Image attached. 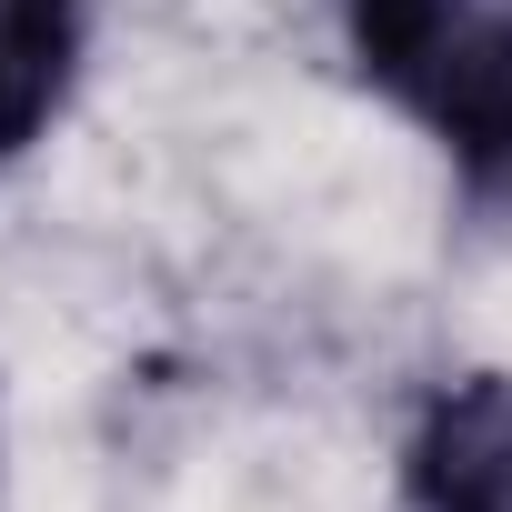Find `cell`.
I'll list each match as a JSON object with an SVG mask.
<instances>
[{"mask_svg":"<svg viewBox=\"0 0 512 512\" xmlns=\"http://www.w3.org/2000/svg\"><path fill=\"white\" fill-rule=\"evenodd\" d=\"M362 71L512 201V0H352Z\"/></svg>","mask_w":512,"mask_h":512,"instance_id":"1","label":"cell"},{"mask_svg":"<svg viewBox=\"0 0 512 512\" xmlns=\"http://www.w3.org/2000/svg\"><path fill=\"white\" fill-rule=\"evenodd\" d=\"M422 512H512V382H462L412 432Z\"/></svg>","mask_w":512,"mask_h":512,"instance_id":"2","label":"cell"},{"mask_svg":"<svg viewBox=\"0 0 512 512\" xmlns=\"http://www.w3.org/2000/svg\"><path fill=\"white\" fill-rule=\"evenodd\" d=\"M81 61V11L71 0H0V161L41 141Z\"/></svg>","mask_w":512,"mask_h":512,"instance_id":"3","label":"cell"}]
</instances>
